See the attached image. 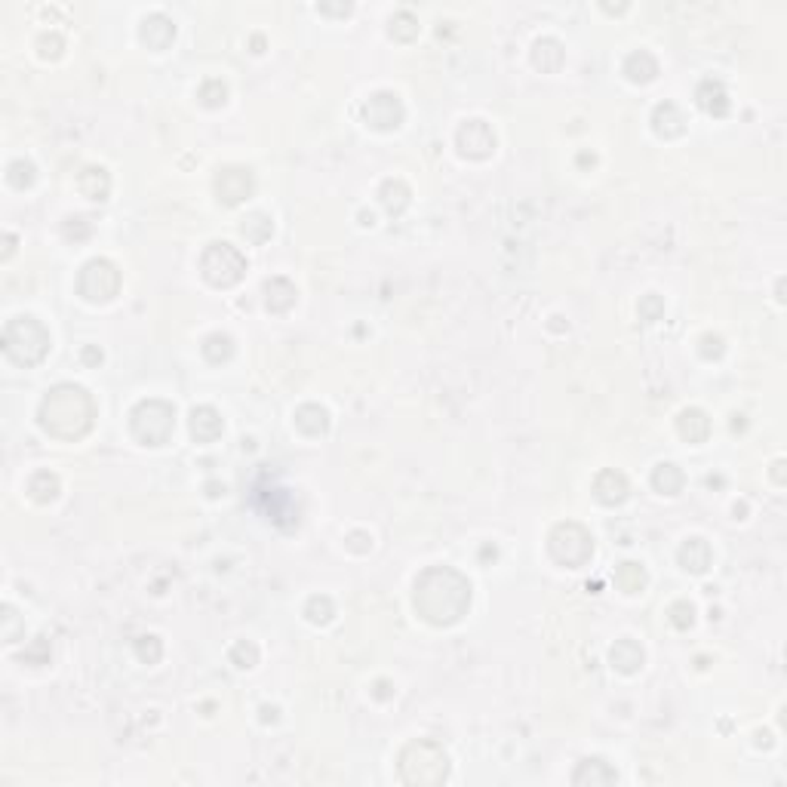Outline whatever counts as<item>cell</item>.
Returning a JSON list of instances; mask_svg holds the SVG:
<instances>
[{"instance_id":"cell-1","label":"cell","mask_w":787,"mask_h":787,"mask_svg":"<svg viewBox=\"0 0 787 787\" xmlns=\"http://www.w3.org/2000/svg\"><path fill=\"white\" fill-rule=\"evenodd\" d=\"M416 606L428 622L452 624L471 606V584L452 569H428L416 582Z\"/></svg>"},{"instance_id":"cell-2","label":"cell","mask_w":787,"mask_h":787,"mask_svg":"<svg viewBox=\"0 0 787 787\" xmlns=\"http://www.w3.org/2000/svg\"><path fill=\"white\" fill-rule=\"evenodd\" d=\"M40 425L46 433L62 440L83 437L92 425V400L77 385H59L40 406Z\"/></svg>"},{"instance_id":"cell-3","label":"cell","mask_w":787,"mask_h":787,"mask_svg":"<svg viewBox=\"0 0 787 787\" xmlns=\"http://www.w3.org/2000/svg\"><path fill=\"white\" fill-rule=\"evenodd\" d=\"M400 778L406 784L437 787L449 778V757H446V751L440 744L416 742L400 757Z\"/></svg>"},{"instance_id":"cell-4","label":"cell","mask_w":787,"mask_h":787,"mask_svg":"<svg viewBox=\"0 0 787 787\" xmlns=\"http://www.w3.org/2000/svg\"><path fill=\"white\" fill-rule=\"evenodd\" d=\"M4 351L16 363H40L46 351H50V332L35 317H16L4 330Z\"/></svg>"},{"instance_id":"cell-5","label":"cell","mask_w":787,"mask_h":787,"mask_svg":"<svg viewBox=\"0 0 787 787\" xmlns=\"http://www.w3.org/2000/svg\"><path fill=\"white\" fill-rule=\"evenodd\" d=\"M172 428H176V412H172V406L160 403V400L142 403L132 412V433L148 446L166 443Z\"/></svg>"},{"instance_id":"cell-6","label":"cell","mask_w":787,"mask_h":787,"mask_svg":"<svg viewBox=\"0 0 787 787\" xmlns=\"http://www.w3.org/2000/svg\"><path fill=\"white\" fill-rule=\"evenodd\" d=\"M246 271V258L231 243H212L203 252V277L212 286H235Z\"/></svg>"},{"instance_id":"cell-7","label":"cell","mask_w":787,"mask_h":787,"mask_svg":"<svg viewBox=\"0 0 787 787\" xmlns=\"http://www.w3.org/2000/svg\"><path fill=\"white\" fill-rule=\"evenodd\" d=\"M551 553L563 566H572V569H576V566H582L584 560L593 553L591 536L576 523L557 526V529H553V536H551Z\"/></svg>"},{"instance_id":"cell-8","label":"cell","mask_w":787,"mask_h":787,"mask_svg":"<svg viewBox=\"0 0 787 787\" xmlns=\"http://www.w3.org/2000/svg\"><path fill=\"white\" fill-rule=\"evenodd\" d=\"M120 286V274L111 262H90L80 274V292H83L90 302H108V298L117 296Z\"/></svg>"},{"instance_id":"cell-9","label":"cell","mask_w":787,"mask_h":787,"mask_svg":"<svg viewBox=\"0 0 787 787\" xmlns=\"http://www.w3.org/2000/svg\"><path fill=\"white\" fill-rule=\"evenodd\" d=\"M366 120H370L376 130H394V126H400V120H403V108H400L397 96L382 92V96L370 99V105H366Z\"/></svg>"},{"instance_id":"cell-10","label":"cell","mask_w":787,"mask_h":787,"mask_svg":"<svg viewBox=\"0 0 787 787\" xmlns=\"http://www.w3.org/2000/svg\"><path fill=\"white\" fill-rule=\"evenodd\" d=\"M458 145H462L465 155L486 157L492 151V145H496V136H492L480 120H471V123L462 126V132H458Z\"/></svg>"},{"instance_id":"cell-11","label":"cell","mask_w":787,"mask_h":787,"mask_svg":"<svg viewBox=\"0 0 787 787\" xmlns=\"http://www.w3.org/2000/svg\"><path fill=\"white\" fill-rule=\"evenodd\" d=\"M216 188H219V197H222L225 203L235 206L252 191V176L246 170H225L222 176H219Z\"/></svg>"},{"instance_id":"cell-12","label":"cell","mask_w":787,"mask_h":787,"mask_svg":"<svg viewBox=\"0 0 787 787\" xmlns=\"http://www.w3.org/2000/svg\"><path fill=\"white\" fill-rule=\"evenodd\" d=\"M572 784H591V787H603V784H618V772L612 769L609 763H603V759H584L582 766L576 769V775H572Z\"/></svg>"},{"instance_id":"cell-13","label":"cell","mask_w":787,"mask_h":787,"mask_svg":"<svg viewBox=\"0 0 787 787\" xmlns=\"http://www.w3.org/2000/svg\"><path fill=\"white\" fill-rule=\"evenodd\" d=\"M191 433L200 440V443H210L222 433V418L210 409V406H200V409L191 412Z\"/></svg>"},{"instance_id":"cell-14","label":"cell","mask_w":787,"mask_h":787,"mask_svg":"<svg viewBox=\"0 0 787 787\" xmlns=\"http://www.w3.org/2000/svg\"><path fill=\"white\" fill-rule=\"evenodd\" d=\"M624 496H628V483H624L622 473L616 471H603L597 477V498L606 505H616V502H624Z\"/></svg>"},{"instance_id":"cell-15","label":"cell","mask_w":787,"mask_h":787,"mask_svg":"<svg viewBox=\"0 0 787 787\" xmlns=\"http://www.w3.org/2000/svg\"><path fill=\"white\" fill-rule=\"evenodd\" d=\"M612 664L624 673H633L643 664V649H640L637 643H631V640H622V643L612 649Z\"/></svg>"},{"instance_id":"cell-16","label":"cell","mask_w":787,"mask_h":787,"mask_svg":"<svg viewBox=\"0 0 787 787\" xmlns=\"http://www.w3.org/2000/svg\"><path fill=\"white\" fill-rule=\"evenodd\" d=\"M680 560L686 563V569L692 572H704L711 563V551L708 545L702 542V538H692L689 545H683V551H680Z\"/></svg>"},{"instance_id":"cell-17","label":"cell","mask_w":787,"mask_h":787,"mask_svg":"<svg viewBox=\"0 0 787 787\" xmlns=\"http://www.w3.org/2000/svg\"><path fill=\"white\" fill-rule=\"evenodd\" d=\"M296 425L302 428L305 433H311V437H317V433L326 431V412L320 409V406H302V409L296 412Z\"/></svg>"},{"instance_id":"cell-18","label":"cell","mask_w":787,"mask_h":787,"mask_svg":"<svg viewBox=\"0 0 787 787\" xmlns=\"http://www.w3.org/2000/svg\"><path fill=\"white\" fill-rule=\"evenodd\" d=\"M708 418H704V412H698V409H689V412H683V416H680V431H683V437H689V440H704L708 437Z\"/></svg>"},{"instance_id":"cell-19","label":"cell","mask_w":787,"mask_h":787,"mask_svg":"<svg viewBox=\"0 0 787 787\" xmlns=\"http://www.w3.org/2000/svg\"><path fill=\"white\" fill-rule=\"evenodd\" d=\"M80 191L92 200H102L108 195V176H105V170H86L83 176H80Z\"/></svg>"},{"instance_id":"cell-20","label":"cell","mask_w":787,"mask_h":787,"mask_svg":"<svg viewBox=\"0 0 787 787\" xmlns=\"http://www.w3.org/2000/svg\"><path fill=\"white\" fill-rule=\"evenodd\" d=\"M652 483H656V489L668 492V496H673V492H680V486H683V473H680L673 465H658L656 477H652Z\"/></svg>"},{"instance_id":"cell-21","label":"cell","mask_w":787,"mask_h":787,"mask_svg":"<svg viewBox=\"0 0 787 787\" xmlns=\"http://www.w3.org/2000/svg\"><path fill=\"white\" fill-rule=\"evenodd\" d=\"M618 582H622V588L628 593H637L646 584V572L637 563H624L622 572H618Z\"/></svg>"}]
</instances>
